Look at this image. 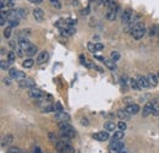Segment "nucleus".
<instances>
[{
	"label": "nucleus",
	"mask_w": 159,
	"mask_h": 153,
	"mask_svg": "<svg viewBox=\"0 0 159 153\" xmlns=\"http://www.w3.org/2000/svg\"><path fill=\"white\" fill-rule=\"evenodd\" d=\"M146 26L142 22H136L132 27H131V36L136 40H139L141 38H143V36L146 35Z\"/></svg>",
	"instance_id": "nucleus-1"
},
{
	"label": "nucleus",
	"mask_w": 159,
	"mask_h": 153,
	"mask_svg": "<svg viewBox=\"0 0 159 153\" xmlns=\"http://www.w3.org/2000/svg\"><path fill=\"white\" fill-rule=\"evenodd\" d=\"M125 145L122 141H111L109 145V152L110 153H119L124 150Z\"/></svg>",
	"instance_id": "nucleus-2"
},
{
	"label": "nucleus",
	"mask_w": 159,
	"mask_h": 153,
	"mask_svg": "<svg viewBox=\"0 0 159 153\" xmlns=\"http://www.w3.org/2000/svg\"><path fill=\"white\" fill-rule=\"evenodd\" d=\"M157 100H149L146 103V105L143 107V110H142V116L143 118H147L153 113V108H154V104H156Z\"/></svg>",
	"instance_id": "nucleus-3"
},
{
	"label": "nucleus",
	"mask_w": 159,
	"mask_h": 153,
	"mask_svg": "<svg viewBox=\"0 0 159 153\" xmlns=\"http://www.w3.org/2000/svg\"><path fill=\"white\" fill-rule=\"evenodd\" d=\"M19 86H20L21 88H28V90H31V88L36 87V82H34L33 78H28V77H26V78H23V80H20Z\"/></svg>",
	"instance_id": "nucleus-4"
},
{
	"label": "nucleus",
	"mask_w": 159,
	"mask_h": 153,
	"mask_svg": "<svg viewBox=\"0 0 159 153\" xmlns=\"http://www.w3.org/2000/svg\"><path fill=\"white\" fill-rule=\"evenodd\" d=\"M9 75H10L11 78H15V80H23V78H26V74L20 71V70H16V69H10L9 70Z\"/></svg>",
	"instance_id": "nucleus-5"
},
{
	"label": "nucleus",
	"mask_w": 159,
	"mask_h": 153,
	"mask_svg": "<svg viewBox=\"0 0 159 153\" xmlns=\"http://www.w3.org/2000/svg\"><path fill=\"white\" fill-rule=\"evenodd\" d=\"M28 96H30V98H32V99L38 100V99H40V98H43V97H44V93H43L40 90L36 88V87H33V88H31V90H30Z\"/></svg>",
	"instance_id": "nucleus-6"
},
{
	"label": "nucleus",
	"mask_w": 159,
	"mask_h": 153,
	"mask_svg": "<svg viewBox=\"0 0 159 153\" xmlns=\"http://www.w3.org/2000/svg\"><path fill=\"white\" fill-rule=\"evenodd\" d=\"M118 11H119V5H116L115 7H111V9H108V12H107V20L109 21H114L116 19V15H118Z\"/></svg>",
	"instance_id": "nucleus-7"
},
{
	"label": "nucleus",
	"mask_w": 159,
	"mask_h": 153,
	"mask_svg": "<svg viewBox=\"0 0 159 153\" xmlns=\"http://www.w3.org/2000/svg\"><path fill=\"white\" fill-rule=\"evenodd\" d=\"M125 110H126L130 115H135L139 112V104H136V103L127 104V105H126V108H125Z\"/></svg>",
	"instance_id": "nucleus-8"
},
{
	"label": "nucleus",
	"mask_w": 159,
	"mask_h": 153,
	"mask_svg": "<svg viewBox=\"0 0 159 153\" xmlns=\"http://www.w3.org/2000/svg\"><path fill=\"white\" fill-rule=\"evenodd\" d=\"M92 137H93L94 140H97V141L104 142V141H107V140L109 138V134H108V131H99V132L93 134Z\"/></svg>",
	"instance_id": "nucleus-9"
},
{
	"label": "nucleus",
	"mask_w": 159,
	"mask_h": 153,
	"mask_svg": "<svg viewBox=\"0 0 159 153\" xmlns=\"http://www.w3.org/2000/svg\"><path fill=\"white\" fill-rule=\"evenodd\" d=\"M132 15H134L132 10H131V9H126V10L122 12V15H121V21H122V23H129L131 17H132Z\"/></svg>",
	"instance_id": "nucleus-10"
},
{
	"label": "nucleus",
	"mask_w": 159,
	"mask_h": 153,
	"mask_svg": "<svg viewBox=\"0 0 159 153\" xmlns=\"http://www.w3.org/2000/svg\"><path fill=\"white\" fill-rule=\"evenodd\" d=\"M75 130L74 129H67V130H60V137H64V138H74L75 137Z\"/></svg>",
	"instance_id": "nucleus-11"
},
{
	"label": "nucleus",
	"mask_w": 159,
	"mask_h": 153,
	"mask_svg": "<svg viewBox=\"0 0 159 153\" xmlns=\"http://www.w3.org/2000/svg\"><path fill=\"white\" fill-rule=\"evenodd\" d=\"M137 82H139L141 88H148V87H151V85H149V82H148V77L147 76L139 75V76L137 77Z\"/></svg>",
	"instance_id": "nucleus-12"
},
{
	"label": "nucleus",
	"mask_w": 159,
	"mask_h": 153,
	"mask_svg": "<svg viewBox=\"0 0 159 153\" xmlns=\"http://www.w3.org/2000/svg\"><path fill=\"white\" fill-rule=\"evenodd\" d=\"M55 120H58L59 123L61 121H69L70 120V115L67 113H65L64 110L62 112H57L55 113Z\"/></svg>",
	"instance_id": "nucleus-13"
},
{
	"label": "nucleus",
	"mask_w": 159,
	"mask_h": 153,
	"mask_svg": "<svg viewBox=\"0 0 159 153\" xmlns=\"http://www.w3.org/2000/svg\"><path fill=\"white\" fill-rule=\"evenodd\" d=\"M12 141H14V136H12V135H6V136H4L2 140H1V147H2V148L9 147V146L12 143Z\"/></svg>",
	"instance_id": "nucleus-14"
},
{
	"label": "nucleus",
	"mask_w": 159,
	"mask_h": 153,
	"mask_svg": "<svg viewBox=\"0 0 159 153\" xmlns=\"http://www.w3.org/2000/svg\"><path fill=\"white\" fill-rule=\"evenodd\" d=\"M60 30V35L64 36V37H70L72 35H75L76 30L75 27H67V28H59Z\"/></svg>",
	"instance_id": "nucleus-15"
},
{
	"label": "nucleus",
	"mask_w": 159,
	"mask_h": 153,
	"mask_svg": "<svg viewBox=\"0 0 159 153\" xmlns=\"http://www.w3.org/2000/svg\"><path fill=\"white\" fill-rule=\"evenodd\" d=\"M48 59H49V54H48V52H42L39 53V55L37 57V60H36V63L38 64V65H42V64H44V63H47L48 61Z\"/></svg>",
	"instance_id": "nucleus-16"
},
{
	"label": "nucleus",
	"mask_w": 159,
	"mask_h": 153,
	"mask_svg": "<svg viewBox=\"0 0 159 153\" xmlns=\"http://www.w3.org/2000/svg\"><path fill=\"white\" fill-rule=\"evenodd\" d=\"M33 16H34L36 21L42 22V21H43V19H44V12H43V10H42V9H39V7H36V9L33 10Z\"/></svg>",
	"instance_id": "nucleus-17"
},
{
	"label": "nucleus",
	"mask_w": 159,
	"mask_h": 153,
	"mask_svg": "<svg viewBox=\"0 0 159 153\" xmlns=\"http://www.w3.org/2000/svg\"><path fill=\"white\" fill-rule=\"evenodd\" d=\"M17 44L20 45L22 49H25V50H27V49H28V48L32 45V44H31V42H30L28 39H27V38H21V37L19 38V42H17Z\"/></svg>",
	"instance_id": "nucleus-18"
},
{
	"label": "nucleus",
	"mask_w": 159,
	"mask_h": 153,
	"mask_svg": "<svg viewBox=\"0 0 159 153\" xmlns=\"http://www.w3.org/2000/svg\"><path fill=\"white\" fill-rule=\"evenodd\" d=\"M148 82H149V85H151V87H156L157 85H158V75H156V74H149L148 75Z\"/></svg>",
	"instance_id": "nucleus-19"
},
{
	"label": "nucleus",
	"mask_w": 159,
	"mask_h": 153,
	"mask_svg": "<svg viewBox=\"0 0 159 153\" xmlns=\"http://www.w3.org/2000/svg\"><path fill=\"white\" fill-rule=\"evenodd\" d=\"M116 128H118V124H115L114 121H107V123L104 124V129H105V131H108V132L114 131Z\"/></svg>",
	"instance_id": "nucleus-20"
},
{
	"label": "nucleus",
	"mask_w": 159,
	"mask_h": 153,
	"mask_svg": "<svg viewBox=\"0 0 159 153\" xmlns=\"http://www.w3.org/2000/svg\"><path fill=\"white\" fill-rule=\"evenodd\" d=\"M80 60H81V64H82L83 66L88 67V69H94V67H96V65H93V64H92L89 60H87V59L83 57V55H80Z\"/></svg>",
	"instance_id": "nucleus-21"
},
{
	"label": "nucleus",
	"mask_w": 159,
	"mask_h": 153,
	"mask_svg": "<svg viewBox=\"0 0 159 153\" xmlns=\"http://www.w3.org/2000/svg\"><path fill=\"white\" fill-rule=\"evenodd\" d=\"M37 52H38V48H37L36 45H33V44H32V45L26 50V55H27V57H30V58H32L33 55H36V53H37Z\"/></svg>",
	"instance_id": "nucleus-22"
},
{
	"label": "nucleus",
	"mask_w": 159,
	"mask_h": 153,
	"mask_svg": "<svg viewBox=\"0 0 159 153\" xmlns=\"http://www.w3.org/2000/svg\"><path fill=\"white\" fill-rule=\"evenodd\" d=\"M130 87L134 90V91H139L141 87H139V82H137V78H130Z\"/></svg>",
	"instance_id": "nucleus-23"
},
{
	"label": "nucleus",
	"mask_w": 159,
	"mask_h": 153,
	"mask_svg": "<svg viewBox=\"0 0 159 153\" xmlns=\"http://www.w3.org/2000/svg\"><path fill=\"white\" fill-rule=\"evenodd\" d=\"M116 115L119 116V119H121V120H129L130 119V114L124 109H121V110H118V113H116Z\"/></svg>",
	"instance_id": "nucleus-24"
},
{
	"label": "nucleus",
	"mask_w": 159,
	"mask_h": 153,
	"mask_svg": "<svg viewBox=\"0 0 159 153\" xmlns=\"http://www.w3.org/2000/svg\"><path fill=\"white\" fill-rule=\"evenodd\" d=\"M124 136H125L124 131H121V130L115 131L114 135H113V137H111V141H121V140L124 138Z\"/></svg>",
	"instance_id": "nucleus-25"
},
{
	"label": "nucleus",
	"mask_w": 159,
	"mask_h": 153,
	"mask_svg": "<svg viewBox=\"0 0 159 153\" xmlns=\"http://www.w3.org/2000/svg\"><path fill=\"white\" fill-rule=\"evenodd\" d=\"M104 64L108 66V69H109V70H111V71H115V70H116V65H115V61H113L111 59H110V60L105 59V60H104Z\"/></svg>",
	"instance_id": "nucleus-26"
},
{
	"label": "nucleus",
	"mask_w": 159,
	"mask_h": 153,
	"mask_svg": "<svg viewBox=\"0 0 159 153\" xmlns=\"http://www.w3.org/2000/svg\"><path fill=\"white\" fill-rule=\"evenodd\" d=\"M33 64H34V60H33L32 58H27V59L22 63V66H23L25 69H30V67L33 66Z\"/></svg>",
	"instance_id": "nucleus-27"
},
{
	"label": "nucleus",
	"mask_w": 159,
	"mask_h": 153,
	"mask_svg": "<svg viewBox=\"0 0 159 153\" xmlns=\"http://www.w3.org/2000/svg\"><path fill=\"white\" fill-rule=\"evenodd\" d=\"M19 25H20L19 19H7V26H10L12 28H16Z\"/></svg>",
	"instance_id": "nucleus-28"
},
{
	"label": "nucleus",
	"mask_w": 159,
	"mask_h": 153,
	"mask_svg": "<svg viewBox=\"0 0 159 153\" xmlns=\"http://www.w3.org/2000/svg\"><path fill=\"white\" fill-rule=\"evenodd\" d=\"M0 67L2 71H6V70H10V63L6 61V60H1L0 61Z\"/></svg>",
	"instance_id": "nucleus-29"
},
{
	"label": "nucleus",
	"mask_w": 159,
	"mask_h": 153,
	"mask_svg": "<svg viewBox=\"0 0 159 153\" xmlns=\"http://www.w3.org/2000/svg\"><path fill=\"white\" fill-rule=\"evenodd\" d=\"M15 50H16L15 53H16V55H17V57L22 58V57H25V55H26V50H25V49H22L19 44H17V47L15 48Z\"/></svg>",
	"instance_id": "nucleus-30"
},
{
	"label": "nucleus",
	"mask_w": 159,
	"mask_h": 153,
	"mask_svg": "<svg viewBox=\"0 0 159 153\" xmlns=\"http://www.w3.org/2000/svg\"><path fill=\"white\" fill-rule=\"evenodd\" d=\"M15 59H16V53H15V52L11 50V52L7 53V59H6V60H7L10 64H12V63L15 61Z\"/></svg>",
	"instance_id": "nucleus-31"
},
{
	"label": "nucleus",
	"mask_w": 159,
	"mask_h": 153,
	"mask_svg": "<svg viewBox=\"0 0 159 153\" xmlns=\"http://www.w3.org/2000/svg\"><path fill=\"white\" fill-rule=\"evenodd\" d=\"M59 128L60 130H67V129H72V126L67 123V121H61L59 123Z\"/></svg>",
	"instance_id": "nucleus-32"
},
{
	"label": "nucleus",
	"mask_w": 159,
	"mask_h": 153,
	"mask_svg": "<svg viewBox=\"0 0 159 153\" xmlns=\"http://www.w3.org/2000/svg\"><path fill=\"white\" fill-rule=\"evenodd\" d=\"M127 82H130V80L127 78V76H126V75H122V76H121V78H120V83H121V86H122V88H124V90L126 88Z\"/></svg>",
	"instance_id": "nucleus-33"
},
{
	"label": "nucleus",
	"mask_w": 159,
	"mask_h": 153,
	"mask_svg": "<svg viewBox=\"0 0 159 153\" xmlns=\"http://www.w3.org/2000/svg\"><path fill=\"white\" fill-rule=\"evenodd\" d=\"M11 31H12V27L6 26V27L4 28V37H5V38H10V36H11Z\"/></svg>",
	"instance_id": "nucleus-34"
},
{
	"label": "nucleus",
	"mask_w": 159,
	"mask_h": 153,
	"mask_svg": "<svg viewBox=\"0 0 159 153\" xmlns=\"http://www.w3.org/2000/svg\"><path fill=\"white\" fill-rule=\"evenodd\" d=\"M118 129L121 130V131H125V130L127 129V125H126L125 120H120L119 123H118Z\"/></svg>",
	"instance_id": "nucleus-35"
},
{
	"label": "nucleus",
	"mask_w": 159,
	"mask_h": 153,
	"mask_svg": "<svg viewBox=\"0 0 159 153\" xmlns=\"http://www.w3.org/2000/svg\"><path fill=\"white\" fill-rule=\"evenodd\" d=\"M42 112H43V113H50V112H54V113H55V107H53V105L50 104V105H48V107H45V108H42Z\"/></svg>",
	"instance_id": "nucleus-36"
},
{
	"label": "nucleus",
	"mask_w": 159,
	"mask_h": 153,
	"mask_svg": "<svg viewBox=\"0 0 159 153\" xmlns=\"http://www.w3.org/2000/svg\"><path fill=\"white\" fill-rule=\"evenodd\" d=\"M49 2H50V5H52L53 7H55V9H60V7H61V4H60L59 0H49Z\"/></svg>",
	"instance_id": "nucleus-37"
},
{
	"label": "nucleus",
	"mask_w": 159,
	"mask_h": 153,
	"mask_svg": "<svg viewBox=\"0 0 159 153\" xmlns=\"http://www.w3.org/2000/svg\"><path fill=\"white\" fill-rule=\"evenodd\" d=\"M87 48H88V50H89L91 53H94V52H97V50H96V43L88 42V44H87Z\"/></svg>",
	"instance_id": "nucleus-38"
},
{
	"label": "nucleus",
	"mask_w": 159,
	"mask_h": 153,
	"mask_svg": "<svg viewBox=\"0 0 159 153\" xmlns=\"http://www.w3.org/2000/svg\"><path fill=\"white\" fill-rule=\"evenodd\" d=\"M110 59H111L113 61H115V63H116V61L120 59V53H118V52H113V53L110 54Z\"/></svg>",
	"instance_id": "nucleus-39"
},
{
	"label": "nucleus",
	"mask_w": 159,
	"mask_h": 153,
	"mask_svg": "<svg viewBox=\"0 0 159 153\" xmlns=\"http://www.w3.org/2000/svg\"><path fill=\"white\" fill-rule=\"evenodd\" d=\"M48 136H49V140H50V141H52L54 145H57V143H58L59 138H57V136H55V135L52 134V132H49V134H48Z\"/></svg>",
	"instance_id": "nucleus-40"
},
{
	"label": "nucleus",
	"mask_w": 159,
	"mask_h": 153,
	"mask_svg": "<svg viewBox=\"0 0 159 153\" xmlns=\"http://www.w3.org/2000/svg\"><path fill=\"white\" fill-rule=\"evenodd\" d=\"M6 153H22V152H21V150L19 147H10Z\"/></svg>",
	"instance_id": "nucleus-41"
},
{
	"label": "nucleus",
	"mask_w": 159,
	"mask_h": 153,
	"mask_svg": "<svg viewBox=\"0 0 159 153\" xmlns=\"http://www.w3.org/2000/svg\"><path fill=\"white\" fill-rule=\"evenodd\" d=\"M149 35H151V36H156V35H158V26H152Z\"/></svg>",
	"instance_id": "nucleus-42"
},
{
	"label": "nucleus",
	"mask_w": 159,
	"mask_h": 153,
	"mask_svg": "<svg viewBox=\"0 0 159 153\" xmlns=\"http://www.w3.org/2000/svg\"><path fill=\"white\" fill-rule=\"evenodd\" d=\"M153 115H158L159 116V104L156 102V104H154V108H153Z\"/></svg>",
	"instance_id": "nucleus-43"
},
{
	"label": "nucleus",
	"mask_w": 159,
	"mask_h": 153,
	"mask_svg": "<svg viewBox=\"0 0 159 153\" xmlns=\"http://www.w3.org/2000/svg\"><path fill=\"white\" fill-rule=\"evenodd\" d=\"M104 49V45L102 43H96V50L99 52V50H103Z\"/></svg>",
	"instance_id": "nucleus-44"
},
{
	"label": "nucleus",
	"mask_w": 159,
	"mask_h": 153,
	"mask_svg": "<svg viewBox=\"0 0 159 153\" xmlns=\"http://www.w3.org/2000/svg\"><path fill=\"white\" fill-rule=\"evenodd\" d=\"M55 112H62V107L60 103H57V108H55Z\"/></svg>",
	"instance_id": "nucleus-45"
},
{
	"label": "nucleus",
	"mask_w": 159,
	"mask_h": 153,
	"mask_svg": "<svg viewBox=\"0 0 159 153\" xmlns=\"http://www.w3.org/2000/svg\"><path fill=\"white\" fill-rule=\"evenodd\" d=\"M89 14V7H86L83 11H82V15H88Z\"/></svg>",
	"instance_id": "nucleus-46"
},
{
	"label": "nucleus",
	"mask_w": 159,
	"mask_h": 153,
	"mask_svg": "<svg viewBox=\"0 0 159 153\" xmlns=\"http://www.w3.org/2000/svg\"><path fill=\"white\" fill-rule=\"evenodd\" d=\"M96 59H98L99 61H102V63H104V60H105V58H103V57H100V55H96Z\"/></svg>",
	"instance_id": "nucleus-47"
},
{
	"label": "nucleus",
	"mask_w": 159,
	"mask_h": 153,
	"mask_svg": "<svg viewBox=\"0 0 159 153\" xmlns=\"http://www.w3.org/2000/svg\"><path fill=\"white\" fill-rule=\"evenodd\" d=\"M30 1H31L32 4H40L43 0H30Z\"/></svg>",
	"instance_id": "nucleus-48"
},
{
	"label": "nucleus",
	"mask_w": 159,
	"mask_h": 153,
	"mask_svg": "<svg viewBox=\"0 0 159 153\" xmlns=\"http://www.w3.org/2000/svg\"><path fill=\"white\" fill-rule=\"evenodd\" d=\"M124 100H125L126 103H129V104H131V103H130V102H131V98H130V97H127V98H125Z\"/></svg>",
	"instance_id": "nucleus-49"
},
{
	"label": "nucleus",
	"mask_w": 159,
	"mask_h": 153,
	"mask_svg": "<svg viewBox=\"0 0 159 153\" xmlns=\"http://www.w3.org/2000/svg\"><path fill=\"white\" fill-rule=\"evenodd\" d=\"M34 153H42V152H40L39 147H36V150H34Z\"/></svg>",
	"instance_id": "nucleus-50"
},
{
	"label": "nucleus",
	"mask_w": 159,
	"mask_h": 153,
	"mask_svg": "<svg viewBox=\"0 0 159 153\" xmlns=\"http://www.w3.org/2000/svg\"><path fill=\"white\" fill-rule=\"evenodd\" d=\"M158 36H159V26H158Z\"/></svg>",
	"instance_id": "nucleus-51"
},
{
	"label": "nucleus",
	"mask_w": 159,
	"mask_h": 153,
	"mask_svg": "<svg viewBox=\"0 0 159 153\" xmlns=\"http://www.w3.org/2000/svg\"><path fill=\"white\" fill-rule=\"evenodd\" d=\"M119 153H125V152H124V151H121V152H119Z\"/></svg>",
	"instance_id": "nucleus-52"
},
{
	"label": "nucleus",
	"mask_w": 159,
	"mask_h": 153,
	"mask_svg": "<svg viewBox=\"0 0 159 153\" xmlns=\"http://www.w3.org/2000/svg\"><path fill=\"white\" fill-rule=\"evenodd\" d=\"M158 77H159V72H158Z\"/></svg>",
	"instance_id": "nucleus-53"
},
{
	"label": "nucleus",
	"mask_w": 159,
	"mask_h": 153,
	"mask_svg": "<svg viewBox=\"0 0 159 153\" xmlns=\"http://www.w3.org/2000/svg\"><path fill=\"white\" fill-rule=\"evenodd\" d=\"M89 1H92V0H89Z\"/></svg>",
	"instance_id": "nucleus-54"
}]
</instances>
